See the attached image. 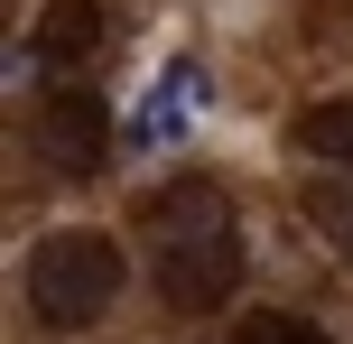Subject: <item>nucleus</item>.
I'll return each mask as SVG.
<instances>
[{"label": "nucleus", "instance_id": "8", "mask_svg": "<svg viewBox=\"0 0 353 344\" xmlns=\"http://www.w3.org/2000/svg\"><path fill=\"white\" fill-rule=\"evenodd\" d=\"M316 223L353 252V177H335V186H316Z\"/></svg>", "mask_w": 353, "mask_h": 344}, {"label": "nucleus", "instance_id": "4", "mask_svg": "<svg viewBox=\"0 0 353 344\" xmlns=\"http://www.w3.org/2000/svg\"><path fill=\"white\" fill-rule=\"evenodd\" d=\"M195 121H205V65H195V56H176L159 84L140 93V112H130V140H140V149H176Z\"/></svg>", "mask_w": 353, "mask_h": 344}, {"label": "nucleus", "instance_id": "2", "mask_svg": "<svg viewBox=\"0 0 353 344\" xmlns=\"http://www.w3.org/2000/svg\"><path fill=\"white\" fill-rule=\"evenodd\" d=\"M121 289H130V261H121V242L93 233V223L84 233H47L28 252V307H37V326H56V335L103 326Z\"/></svg>", "mask_w": 353, "mask_h": 344}, {"label": "nucleus", "instance_id": "6", "mask_svg": "<svg viewBox=\"0 0 353 344\" xmlns=\"http://www.w3.org/2000/svg\"><path fill=\"white\" fill-rule=\"evenodd\" d=\"M298 149H307V159H353V103L298 112Z\"/></svg>", "mask_w": 353, "mask_h": 344}, {"label": "nucleus", "instance_id": "3", "mask_svg": "<svg viewBox=\"0 0 353 344\" xmlns=\"http://www.w3.org/2000/svg\"><path fill=\"white\" fill-rule=\"evenodd\" d=\"M103 149H112V121H103L93 93H47V103H37V159H47L56 177H93Z\"/></svg>", "mask_w": 353, "mask_h": 344}, {"label": "nucleus", "instance_id": "7", "mask_svg": "<svg viewBox=\"0 0 353 344\" xmlns=\"http://www.w3.org/2000/svg\"><path fill=\"white\" fill-rule=\"evenodd\" d=\"M232 344H335L325 326H307V316H288V307H261V316H242V335Z\"/></svg>", "mask_w": 353, "mask_h": 344}, {"label": "nucleus", "instance_id": "5", "mask_svg": "<svg viewBox=\"0 0 353 344\" xmlns=\"http://www.w3.org/2000/svg\"><path fill=\"white\" fill-rule=\"evenodd\" d=\"M103 47V0H47V19H37V37L19 47L10 74H37V65H84V56Z\"/></svg>", "mask_w": 353, "mask_h": 344}, {"label": "nucleus", "instance_id": "1", "mask_svg": "<svg viewBox=\"0 0 353 344\" xmlns=\"http://www.w3.org/2000/svg\"><path fill=\"white\" fill-rule=\"evenodd\" d=\"M149 279H159V298L176 316H205V307L232 298V279H242V214H232L223 186L186 177L149 205Z\"/></svg>", "mask_w": 353, "mask_h": 344}]
</instances>
